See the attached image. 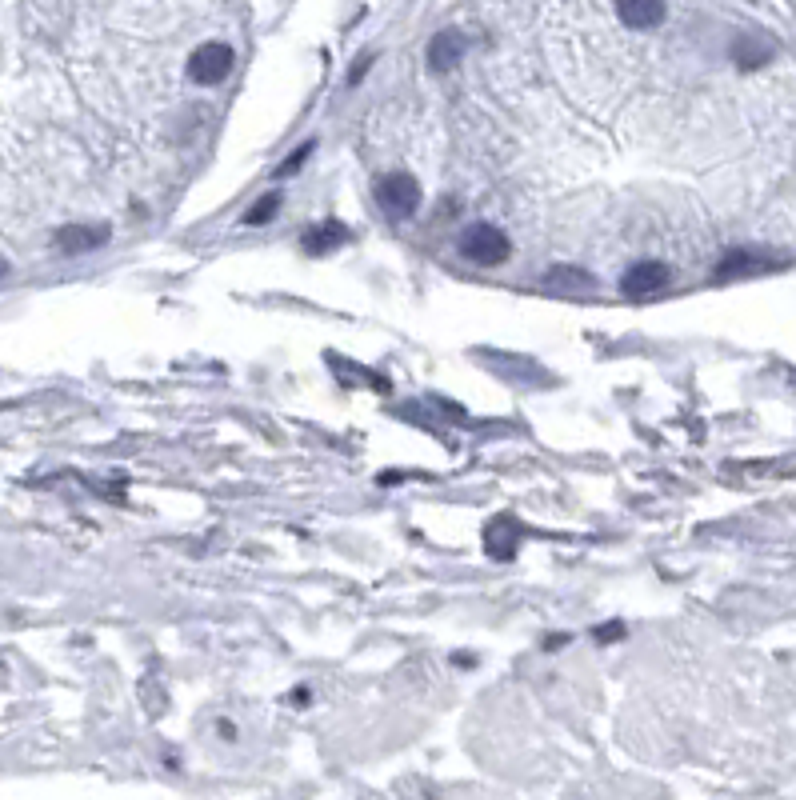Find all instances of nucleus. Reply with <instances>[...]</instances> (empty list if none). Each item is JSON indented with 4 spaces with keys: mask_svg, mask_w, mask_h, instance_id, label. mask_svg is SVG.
Segmentation results:
<instances>
[{
    "mask_svg": "<svg viewBox=\"0 0 796 800\" xmlns=\"http://www.w3.org/2000/svg\"><path fill=\"white\" fill-rule=\"evenodd\" d=\"M456 252H460L468 264L500 268V264L512 256V240H508V232L496 228L492 220H472V224L456 236Z\"/></svg>",
    "mask_w": 796,
    "mask_h": 800,
    "instance_id": "f257e3e1",
    "label": "nucleus"
},
{
    "mask_svg": "<svg viewBox=\"0 0 796 800\" xmlns=\"http://www.w3.org/2000/svg\"><path fill=\"white\" fill-rule=\"evenodd\" d=\"M232 64H236V52L228 44H220V40H208L188 56V80L200 84V88H212V84L228 80Z\"/></svg>",
    "mask_w": 796,
    "mask_h": 800,
    "instance_id": "f03ea898",
    "label": "nucleus"
},
{
    "mask_svg": "<svg viewBox=\"0 0 796 800\" xmlns=\"http://www.w3.org/2000/svg\"><path fill=\"white\" fill-rule=\"evenodd\" d=\"M376 200L388 216H412L420 208V180L408 176V172H388L376 180Z\"/></svg>",
    "mask_w": 796,
    "mask_h": 800,
    "instance_id": "7ed1b4c3",
    "label": "nucleus"
},
{
    "mask_svg": "<svg viewBox=\"0 0 796 800\" xmlns=\"http://www.w3.org/2000/svg\"><path fill=\"white\" fill-rule=\"evenodd\" d=\"M668 284H672V268H668L664 260H636V264H628L624 276H620V292H624L628 300L656 296V292H664Z\"/></svg>",
    "mask_w": 796,
    "mask_h": 800,
    "instance_id": "20e7f679",
    "label": "nucleus"
},
{
    "mask_svg": "<svg viewBox=\"0 0 796 800\" xmlns=\"http://www.w3.org/2000/svg\"><path fill=\"white\" fill-rule=\"evenodd\" d=\"M108 236H112L108 224H60L52 232V244L60 252H68V256H80V252H92V248L108 244Z\"/></svg>",
    "mask_w": 796,
    "mask_h": 800,
    "instance_id": "39448f33",
    "label": "nucleus"
},
{
    "mask_svg": "<svg viewBox=\"0 0 796 800\" xmlns=\"http://www.w3.org/2000/svg\"><path fill=\"white\" fill-rule=\"evenodd\" d=\"M464 48H468V40L460 36V32H452V28H440L432 40H428V52H424V60H428V72L432 76H440V72H448L460 56H464Z\"/></svg>",
    "mask_w": 796,
    "mask_h": 800,
    "instance_id": "423d86ee",
    "label": "nucleus"
},
{
    "mask_svg": "<svg viewBox=\"0 0 796 800\" xmlns=\"http://www.w3.org/2000/svg\"><path fill=\"white\" fill-rule=\"evenodd\" d=\"M616 16H620V24L632 28V32H640V28H660L664 16H668V4H660V0H624V4H616Z\"/></svg>",
    "mask_w": 796,
    "mask_h": 800,
    "instance_id": "0eeeda50",
    "label": "nucleus"
},
{
    "mask_svg": "<svg viewBox=\"0 0 796 800\" xmlns=\"http://www.w3.org/2000/svg\"><path fill=\"white\" fill-rule=\"evenodd\" d=\"M732 60H736V68H760L764 60H772V40L764 36V32H756V28H748V32H740L736 40H732Z\"/></svg>",
    "mask_w": 796,
    "mask_h": 800,
    "instance_id": "6e6552de",
    "label": "nucleus"
},
{
    "mask_svg": "<svg viewBox=\"0 0 796 800\" xmlns=\"http://www.w3.org/2000/svg\"><path fill=\"white\" fill-rule=\"evenodd\" d=\"M352 232H348V224H340V220H316V224H308L304 232H300V248L304 252H332L336 244H344Z\"/></svg>",
    "mask_w": 796,
    "mask_h": 800,
    "instance_id": "1a4fd4ad",
    "label": "nucleus"
},
{
    "mask_svg": "<svg viewBox=\"0 0 796 800\" xmlns=\"http://www.w3.org/2000/svg\"><path fill=\"white\" fill-rule=\"evenodd\" d=\"M768 268H772L768 256H752L748 248H732V252H724V260L716 264V276L728 280V276H752V272H768Z\"/></svg>",
    "mask_w": 796,
    "mask_h": 800,
    "instance_id": "9d476101",
    "label": "nucleus"
},
{
    "mask_svg": "<svg viewBox=\"0 0 796 800\" xmlns=\"http://www.w3.org/2000/svg\"><path fill=\"white\" fill-rule=\"evenodd\" d=\"M544 284L548 288H564V292H588L592 284H596V276L588 272V268H580V264H552L548 272H544Z\"/></svg>",
    "mask_w": 796,
    "mask_h": 800,
    "instance_id": "9b49d317",
    "label": "nucleus"
},
{
    "mask_svg": "<svg viewBox=\"0 0 796 800\" xmlns=\"http://www.w3.org/2000/svg\"><path fill=\"white\" fill-rule=\"evenodd\" d=\"M280 204H284V192H280V188H272L264 200H256V204L244 212V224H252V228H256V224H268V220L276 216V208H280Z\"/></svg>",
    "mask_w": 796,
    "mask_h": 800,
    "instance_id": "f8f14e48",
    "label": "nucleus"
},
{
    "mask_svg": "<svg viewBox=\"0 0 796 800\" xmlns=\"http://www.w3.org/2000/svg\"><path fill=\"white\" fill-rule=\"evenodd\" d=\"M312 152H316V140H304V144H300V148H296V152H292L284 164H276V176H292V172H300V168H304V160H308Z\"/></svg>",
    "mask_w": 796,
    "mask_h": 800,
    "instance_id": "ddd939ff",
    "label": "nucleus"
},
{
    "mask_svg": "<svg viewBox=\"0 0 796 800\" xmlns=\"http://www.w3.org/2000/svg\"><path fill=\"white\" fill-rule=\"evenodd\" d=\"M592 636H596L600 644H608V640H620V636H624V624H620V620H612V624H600V628H592Z\"/></svg>",
    "mask_w": 796,
    "mask_h": 800,
    "instance_id": "4468645a",
    "label": "nucleus"
},
{
    "mask_svg": "<svg viewBox=\"0 0 796 800\" xmlns=\"http://www.w3.org/2000/svg\"><path fill=\"white\" fill-rule=\"evenodd\" d=\"M568 644V632H552V640H544V648H564Z\"/></svg>",
    "mask_w": 796,
    "mask_h": 800,
    "instance_id": "2eb2a0df",
    "label": "nucleus"
},
{
    "mask_svg": "<svg viewBox=\"0 0 796 800\" xmlns=\"http://www.w3.org/2000/svg\"><path fill=\"white\" fill-rule=\"evenodd\" d=\"M216 732H220V736H224V740H236V728H232V724H228V720H220V724H216Z\"/></svg>",
    "mask_w": 796,
    "mask_h": 800,
    "instance_id": "dca6fc26",
    "label": "nucleus"
},
{
    "mask_svg": "<svg viewBox=\"0 0 796 800\" xmlns=\"http://www.w3.org/2000/svg\"><path fill=\"white\" fill-rule=\"evenodd\" d=\"M288 700H296V704H308V688H296Z\"/></svg>",
    "mask_w": 796,
    "mask_h": 800,
    "instance_id": "f3484780",
    "label": "nucleus"
},
{
    "mask_svg": "<svg viewBox=\"0 0 796 800\" xmlns=\"http://www.w3.org/2000/svg\"><path fill=\"white\" fill-rule=\"evenodd\" d=\"M4 276H8V260L0 256V280H4Z\"/></svg>",
    "mask_w": 796,
    "mask_h": 800,
    "instance_id": "a211bd4d",
    "label": "nucleus"
}]
</instances>
